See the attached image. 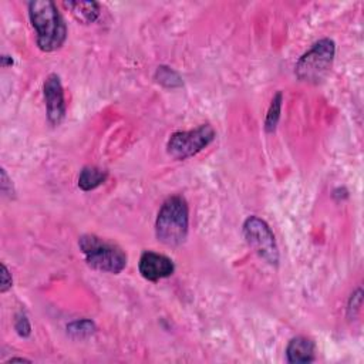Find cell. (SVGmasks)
Here are the masks:
<instances>
[{
    "label": "cell",
    "instance_id": "obj_3",
    "mask_svg": "<svg viewBox=\"0 0 364 364\" xmlns=\"http://www.w3.org/2000/svg\"><path fill=\"white\" fill-rule=\"evenodd\" d=\"M79 247L86 262L97 271L117 275L126 269L127 255L111 242L95 235H83L79 240Z\"/></svg>",
    "mask_w": 364,
    "mask_h": 364
},
{
    "label": "cell",
    "instance_id": "obj_15",
    "mask_svg": "<svg viewBox=\"0 0 364 364\" xmlns=\"http://www.w3.org/2000/svg\"><path fill=\"white\" fill-rule=\"evenodd\" d=\"M15 329L19 333V336L21 337H29L32 333V326L30 322L28 319L26 314L19 313L16 316V322H15Z\"/></svg>",
    "mask_w": 364,
    "mask_h": 364
},
{
    "label": "cell",
    "instance_id": "obj_8",
    "mask_svg": "<svg viewBox=\"0 0 364 364\" xmlns=\"http://www.w3.org/2000/svg\"><path fill=\"white\" fill-rule=\"evenodd\" d=\"M138 269L144 279L150 282H157L171 276L175 271V266L174 262L168 256L149 251L141 255Z\"/></svg>",
    "mask_w": 364,
    "mask_h": 364
},
{
    "label": "cell",
    "instance_id": "obj_17",
    "mask_svg": "<svg viewBox=\"0 0 364 364\" xmlns=\"http://www.w3.org/2000/svg\"><path fill=\"white\" fill-rule=\"evenodd\" d=\"M12 275L8 269V266L5 263H2V282H0V292L2 294H6L8 290L12 287Z\"/></svg>",
    "mask_w": 364,
    "mask_h": 364
},
{
    "label": "cell",
    "instance_id": "obj_4",
    "mask_svg": "<svg viewBox=\"0 0 364 364\" xmlns=\"http://www.w3.org/2000/svg\"><path fill=\"white\" fill-rule=\"evenodd\" d=\"M336 55V44L330 39H322L314 43L296 63V76L306 83H320L332 68Z\"/></svg>",
    "mask_w": 364,
    "mask_h": 364
},
{
    "label": "cell",
    "instance_id": "obj_5",
    "mask_svg": "<svg viewBox=\"0 0 364 364\" xmlns=\"http://www.w3.org/2000/svg\"><path fill=\"white\" fill-rule=\"evenodd\" d=\"M215 140V130L209 124L200 126L191 131H180L171 135L166 151L175 160H186L201 153Z\"/></svg>",
    "mask_w": 364,
    "mask_h": 364
},
{
    "label": "cell",
    "instance_id": "obj_14",
    "mask_svg": "<svg viewBox=\"0 0 364 364\" xmlns=\"http://www.w3.org/2000/svg\"><path fill=\"white\" fill-rule=\"evenodd\" d=\"M95 325L91 320H77L67 326V333L76 338H84L94 333Z\"/></svg>",
    "mask_w": 364,
    "mask_h": 364
},
{
    "label": "cell",
    "instance_id": "obj_6",
    "mask_svg": "<svg viewBox=\"0 0 364 364\" xmlns=\"http://www.w3.org/2000/svg\"><path fill=\"white\" fill-rule=\"evenodd\" d=\"M244 235L249 247L272 266L279 263V249L269 225L258 216H249L244 224Z\"/></svg>",
    "mask_w": 364,
    "mask_h": 364
},
{
    "label": "cell",
    "instance_id": "obj_7",
    "mask_svg": "<svg viewBox=\"0 0 364 364\" xmlns=\"http://www.w3.org/2000/svg\"><path fill=\"white\" fill-rule=\"evenodd\" d=\"M47 119L52 126H60L66 117V102H64V90L57 75H50L43 86Z\"/></svg>",
    "mask_w": 364,
    "mask_h": 364
},
{
    "label": "cell",
    "instance_id": "obj_10",
    "mask_svg": "<svg viewBox=\"0 0 364 364\" xmlns=\"http://www.w3.org/2000/svg\"><path fill=\"white\" fill-rule=\"evenodd\" d=\"M64 6L83 24L94 23L100 16V6L95 2H64Z\"/></svg>",
    "mask_w": 364,
    "mask_h": 364
},
{
    "label": "cell",
    "instance_id": "obj_13",
    "mask_svg": "<svg viewBox=\"0 0 364 364\" xmlns=\"http://www.w3.org/2000/svg\"><path fill=\"white\" fill-rule=\"evenodd\" d=\"M155 79L158 83H161L168 88H175L182 86V80L178 76V73H175L173 68H169L166 66H161L157 68Z\"/></svg>",
    "mask_w": 364,
    "mask_h": 364
},
{
    "label": "cell",
    "instance_id": "obj_9",
    "mask_svg": "<svg viewBox=\"0 0 364 364\" xmlns=\"http://www.w3.org/2000/svg\"><path fill=\"white\" fill-rule=\"evenodd\" d=\"M314 352H316L314 343L303 336L292 338L286 347L289 363H312L314 360Z\"/></svg>",
    "mask_w": 364,
    "mask_h": 364
},
{
    "label": "cell",
    "instance_id": "obj_2",
    "mask_svg": "<svg viewBox=\"0 0 364 364\" xmlns=\"http://www.w3.org/2000/svg\"><path fill=\"white\" fill-rule=\"evenodd\" d=\"M188 228L189 209L185 198L180 195L169 197L157 216L155 233L158 240L166 247H180L188 236Z\"/></svg>",
    "mask_w": 364,
    "mask_h": 364
},
{
    "label": "cell",
    "instance_id": "obj_1",
    "mask_svg": "<svg viewBox=\"0 0 364 364\" xmlns=\"http://www.w3.org/2000/svg\"><path fill=\"white\" fill-rule=\"evenodd\" d=\"M29 17L37 35L41 52L50 53L64 44L67 28L57 6L52 0H33L29 3Z\"/></svg>",
    "mask_w": 364,
    "mask_h": 364
},
{
    "label": "cell",
    "instance_id": "obj_12",
    "mask_svg": "<svg viewBox=\"0 0 364 364\" xmlns=\"http://www.w3.org/2000/svg\"><path fill=\"white\" fill-rule=\"evenodd\" d=\"M282 102H283V95L279 91L274 97V100L271 103V107L268 110V114H266V119H265V130H266V133H274L276 130V126H278L279 118H280Z\"/></svg>",
    "mask_w": 364,
    "mask_h": 364
},
{
    "label": "cell",
    "instance_id": "obj_19",
    "mask_svg": "<svg viewBox=\"0 0 364 364\" xmlns=\"http://www.w3.org/2000/svg\"><path fill=\"white\" fill-rule=\"evenodd\" d=\"M13 361H30V360H26V358H20V357H15V358H10L8 363H13Z\"/></svg>",
    "mask_w": 364,
    "mask_h": 364
},
{
    "label": "cell",
    "instance_id": "obj_11",
    "mask_svg": "<svg viewBox=\"0 0 364 364\" xmlns=\"http://www.w3.org/2000/svg\"><path fill=\"white\" fill-rule=\"evenodd\" d=\"M108 174L107 171L97 166H84L79 177V186L83 191H93L106 182Z\"/></svg>",
    "mask_w": 364,
    "mask_h": 364
},
{
    "label": "cell",
    "instance_id": "obj_18",
    "mask_svg": "<svg viewBox=\"0 0 364 364\" xmlns=\"http://www.w3.org/2000/svg\"><path fill=\"white\" fill-rule=\"evenodd\" d=\"M12 64H13V60H12V57H9V56H2V66H3V67L12 66Z\"/></svg>",
    "mask_w": 364,
    "mask_h": 364
},
{
    "label": "cell",
    "instance_id": "obj_16",
    "mask_svg": "<svg viewBox=\"0 0 364 364\" xmlns=\"http://www.w3.org/2000/svg\"><path fill=\"white\" fill-rule=\"evenodd\" d=\"M361 289H358L356 294L352 295L350 300H349V307H347V312H349V316L353 318L354 316V312H358L360 307H361Z\"/></svg>",
    "mask_w": 364,
    "mask_h": 364
}]
</instances>
